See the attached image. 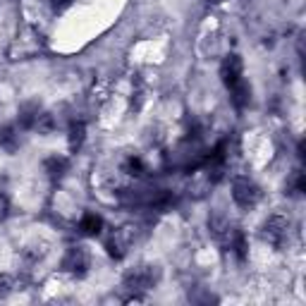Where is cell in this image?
Masks as SVG:
<instances>
[{"instance_id": "obj_1", "label": "cell", "mask_w": 306, "mask_h": 306, "mask_svg": "<svg viewBox=\"0 0 306 306\" xmlns=\"http://www.w3.org/2000/svg\"><path fill=\"white\" fill-rule=\"evenodd\" d=\"M239 74H242V62H239V57L230 55L227 60H225V65H223L225 84H227V86H234V84L239 82Z\"/></svg>"}, {"instance_id": "obj_2", "label": "cell", "mask_w": 306, "mask_h": 306, "mask_svg": "<svg viewBox=\"0 0 306 306\" xmlns=\"http://www.w3.org/2000/svg\"><path fill=\"white\" fill-rule=\"evenodd\" d=\"M234 198L242 203V206H251L256 198H258V192H256V187L251 184V182H237L234 184Z\"/></svg>"}, {"instance_id": "obj_3", "label": "cell", "mask_w": 306, "mask_h": 306, "mask_svg": "<svg viewBox=\"0 0 306 306\" xmlns=\"http://www.w3.org/2000/svg\"><path fill=\"white\" fill-rule=\"evenodd\" d=\"M82 227H84V232H89V234H98V230H101V218H98V216H86Z\"/></svg>"}]
</instances>
